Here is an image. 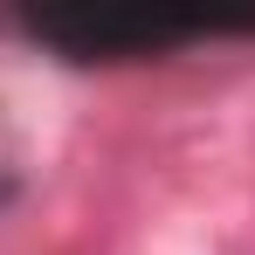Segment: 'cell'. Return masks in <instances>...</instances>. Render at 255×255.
<instances>
[{"label": "cell", "mask_w": 255, "mask_h": 255, "mask_svg": "<svg viewBox=\"0 0 255 255\" xmlns=\"http://www.w3.org/2000/svg\"><path fill=\"white\" fill-rule=\"evenodd\" d=\"M21 28H28L35 42L76 55V62H97V55H145V48H179L186 35H200V21H166V14H28Z\"/></svg>", "instance_id": "obj_1"}]
</instances>
